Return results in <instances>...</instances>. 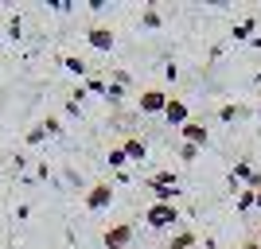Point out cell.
<instances>
[{"label": "cell", "mask_w": 261, "mask_h": 249, "mask_svg": "<svg viewBox=\"0 0 261 249\" xmlns=\"http://www.w3.org/2000/svg\"><path fill=\"white\" fill-rule=\"evenodd\" d=\"M43 129H47V136H59V132H63V125H59L55 117H47V121H43Z\"/></svg>", "instance_id": "22"}, {"label": "cell", "mask_w": 261, "mask_h": 249, "mask_svg": "<svg viewBox=\"0 0 261 249\" xmlns=\"http://www.w3.org/2000/svg\"><path fill=\"white\" fill-rule=\"evenodd\" d=\"M253 238H257V241H261V230H257V234H253Z\"/></svg>", "instance_id": "27"}, {"label": "cell", "mask_w": 261, "mask_h": 249, "mask_svg": "<svg viewBox=\"0 0 261 249\" xmlns=\"http://www.w3.org/2000/svg\"><path fill=\"white\" fill-rule=\"evenodd\" d=\"M106 86H109V82H101V78H86V90H90V94H106Z\"/></svg>", "instance_id": "21"}, {"label": "cell", "mask_w": 261, "mask_h": 249, "mask_svg": "<svg viewBox=\"0 0 261 249\" xmlns=\"http://www.w3.org/2000/svg\"><path fill=\"white\" fill-rule=\"evenodd\" d=\"M164 109H168V94L164 90H144L141 94V113L152 117V113H164Z\"/></svg>", "instance_id": "5"}, {"label": "cell", "mask_w": 261, "mask_h": 249, "mask_svg": "<svg viewBox=\"0 0 261 249\" xmlns=\"http://www.w3.org/2000/svg\"><path fill=\"white\" fill-rule=\"evenodd\" d=\"M66 70H70V74H78V78H82V74H86V70H90V66L82 63V59H74V54H70V59H66Z\"/></svg>", "instance_id": "20"}, {"label": "cell", "mask_w": 261, "mask_h": 249, "mask_svg": "<svg viewBox=\"0 0 261 249\" xmlns=\"http://www.w3.org/2000/svg\"><path fill=\"white\" fill-rule=\"evenodd\" d=\"M106 160H109V168H113V172H125V163H129V156H125V148L117 144V148H109V156H106Z\"/></svg>", "instance_id": "14"}, {"label": "cell", "mask_w": 261, "mask_h": 249, "mask_svg": "<svg viewBox=\"0 0 261 249\" xmlns=\"http://www.w3.org/2000/svg\"><path fill=\"white\" fill-rule=\"evenodd\" d=\"M106 98L113 101V105H121V101H125V86H121V82H113V86H106Z\"/></svg>", "instance_id": "18"}, {"label": "cell", "mask_w": 261, "mask_h": 249, "mask_svg": "<svg viewBox=\"0 0 261 249\" xmlns=\"http://www.w3.org/2000/svg\"><path fill=\"white\" fill-rule=\"evenodd\" d=\"M129 241H133V222H117V226H109V230H106V245L125 249Z\"/></svg>", "instance_id": "6"}, {"label": "cell", "mask_w": 261, "mask_h": 249, "mask_svg": "<svg viewBox=\"0 0 261 249\" xmlns=\"http://www.w3.org/2000/svg\"><path fill=\"white\" fill-rule=\"evenodd\" d=\"M195 249H199V245H195Z\"/></svg>", "instance_id": "28"}, {"label": "cell", "mask_w": 261, "mask_h": 249, "mask_svg": "<svg viewBox=\"0 0 261 249\" xmlns=\"http://www.w3.org/2000/svg\"><path fill=\"white\" fill-rule=\"evenodd\" d=\"M253 27H257V20H253V16H250V20H242V23H234L230 39H238V43H242V39H253Z\"/></svg>", "instance_id": "13"}, {"label": "cell", "mask_w": 261, "mask_h": 249, "mask_svg": "<svg viewBox=\"0 0 261 249\" xmlns=\"http://www.w3.org/2000/svg\"><path fill=\"white\" fill-rule=\"evenodd\" d=\"M242 249H261V241L257 238H246V245H242Z\"/></svg>", "instance_id": "24"}, {"label": "cell", "mask_w": 261, "mask_h": 249, "mask_svg": "<svg viewBox=\"0 0 261 249\" xmlns=\"http://www.w3.org/2000/svg\"><path fill=\"white\" fill-rule=\"evenodd\" d=\"M242 113H246V105H230L226 101V105L218 109V121H234V117H242Z\"/></svg>", "instance_id": "17"}, {"label": "cell", "mask_w": 261, "mask_h": 249, "mask_svg": "<svg viewBox=\"0 0 261 249\" xmlns=\"http://www.w3.org/2000/svg\"><path fill=\"white\" fill-rule=\"evenodd\" d=\"M148 191H152V203H172V199L179 195L175 187H148Z\"/></svg>", "instance_id": "15"}, {"label": "cell", "mask_w": 261, "mask_h": 249, "mask_svg": "<svg viewBox=\"0 0 261 249\" xmlns=\"http://www.w3.org/2000/svg\"><path fill=\"white\" fill-rule=\"evenodd\" d=\"M179 136H184V144H195V148H207L211 132L203 129V121H187L184 129H179Z\"/></svg>", "instance_id": "3"}, {"label": "cell", "mask_w": 261, "mask_h": 249, "mask_svg": "<svg viewBox=\"0 0 261 249\" xmlns=\"http://www.w3.org/2000/svg\"><path fill=\"white\" fill-rule=\"evenodd\" d=\"M238 214H246V210H257V191H250V187H242L238 191Z\"/></svg>", "instance_id": "11"}, {"label": "cell", "mask_w": 261, "mask_h": 249, "mask_svg": "<svg viewBox=\"0 0 261 249\" xmlns=\"http://www.w3.org/2000/svg\"><path fill=\"white\" fill-rule=\"evenodd\" d=\"M250 43H253V47H257V51H261V35H257V39H250Z\"/></svg>", "instance_id": "25"}, {"label": "cell", "mask_w": 261, "mask_h": 249, "mask_svg": "<svg viewBox=\"0 0 261 249\" xmlns=\"http://www.w3.org/2000/svg\"><path fill=\"white\" fill-rule=\"evenodd\" d=\"M141 23H144V27H152V32H156V27H160V23H164V16H160V12H156V8H144V12H141Z\"/></svg>", "instance_id": "16"}, {"label": "cell", "mask_w": 261, "mask_h": 249, "mask_svg": "<svg viewBox=\"0 0 261 249\" xmlns=\"http://www.w3.org/2000/svg\"><path fill=\"white\" fill-rule=\"evenodd\" d=\"M113 191H117V187L109 183V179L94 183V187L86 191V210H94V214H98V210H109V203H113Z\"/></svg>", "instance_id": "2"}, {"label": "cell", "mask_w": 261, "mask_h": 249, "mask_svg": "<svg viewBox=\"0 0 261 249\" xmlns=\"http://www.w3.org/2000/svg\"><path fill=\"white\" fill-rule=\"evenodd\" d=\"M257 210H261V191H257Z\"/></svg>", "instance_id": "26"}, {"label": "cell", "mask_w": 261, "mask_h": 249, "mask_svg": "<svg viewBox=\"0 0 261 249\" xmlns=\"http://www.w3.org/2000/svg\"><path fill=\"white\" fill-rule=\"evenodd\" d=\"M43 136H47V129H43V125H39V129H32V132H28V144H39V141H43Z\"/></svg>", "instance_id": "23"}, {"label": "cell", "mask_w": 261, "mask_h": 249, "mask_svg": "<svg viewBox=\"0 0 261 249\" xmlns=\"http://www.w3.org/2000/svg\"><path fill=\"white\" fill-rule=\"evenodd\" d=\"M164 121L172 125V129H184L187 121H191V113H187V105L179 98H168V109H164Z\"/></svg>", "instance_id": "4"}, {"label": "cell", "mask_w": 261, "mask_h": 249, "mask_svg": "<svg viewBox=\"0 0 261 249\" xmlns=\"http://www.w3.org/2000/svg\"><path fill=\"white\" fill-rule=\"evenodd\" d=\"M125 148V156H129V163H141V160H148V144L141 141V136H129V141L121 144Z\"/></svg>", "instance_id": "9"}, {"label": "cell", "mask_w": 261, "mask_h": 249, "mask_svg": "<svg viewBox=\"0 0 261 249\" xmlns=\"http://www.w3.org/2000/svg\"><path fill=\"white\" fill-rule=\"evenodd\" d=\"M141 183H144V187H179V175H175L172 168H164V172H152V175H144Z\"/></svg>", "instance_id": "8"}, {"label": "cell", "mask_w": 261, "mask_h": 249, "mask_svg": "<svg viewBox=\"0 0 261 249\" xmlns=\"http://www.w3.org/2000/svg\"><path fill=\"white\" fill-rule=\"evenodd\" d=\"M230 179H238L242 187L253 179V168H250V160H234V172H230Z\"/></svg>", "instance_id": "12"}, {"label": "cell", "mask_w": 261, "mask_h": 249, "mask_svg": "<svg viewBox=\"0 0 261 249\" xmlns=\"http://www.w3.org/2000/svg\"><path fill=\"white\" fill-rule=\"evenodd\" d=\"M199 152H203V148H195V144H179V160L191 163V160H199Z\"/></svg>", "instance_id": "19"}, {"label": "cell", "mask_w": 261, "mask_h": 249, "mask_svg": "<svg viewBox=\"0 0 261 249\" xmlns=\"http://www.w3.org/2000/svg\"><path fill=\"white\" fill-rule=\"evenodd\" d=\"M86 43L98 47V51H113V43H117V39H113V32H109V27H90V32H86Z\"/></svg>", "instance_id": "7"}, {"label": "cell", "mask_w": 261, "mask_h": 249, "mask_svg": "<svg viewBox=\"0 0 261 249\" xmlns=\"http://www.w3.org/2000/svg\"><path fill=\"white\" fill-rule=\"evenodd\" d=\"M144 222L152 230H175V222H179V206L175 203H152L148 210H144Z\"/></svg>", "instance_id": "1"}, {"label": "cell", "mask_w": 261, "mask_h": 249, "mask_svg": "<svg viewBox=\"0 0 261 249\" xmlns=\"http://www.w3.org/2000/svg\"><path fill=\"white\" fill-rule=\"evenodd\" d=\"M195 245H199L195 230H175L172 238H168V249H195Z\"/></svg>", "instance_id": "10"}]
</instances>
